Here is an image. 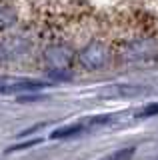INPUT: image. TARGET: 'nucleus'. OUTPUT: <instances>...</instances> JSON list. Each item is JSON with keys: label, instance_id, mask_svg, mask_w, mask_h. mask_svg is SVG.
Here are the masks:
<instances>
[{"label": "nucleus", "instance_id": "nucleus-1", "mask_svg": "<svg viewBox=\"0 0 158 160\" xmlns=\"http://www.w3.org/2000/svg\"><path fill=\"white\" fill-rule=\"evenodd\" d=\"M106 58H108V52H106V46L102 42H92L80 52V64L88 70H98L106 64Z\"/></svg>", "mask_w": 158, "mask_h": 160}, {"label": "nucleus", "instance_id": "nucleus-2", "mask_svg": "<svg viewBox=\"0 0 158 160\" xmlns=\"http://www.w3.org/2000/svg\"><path fill=\"white\" fill-rule=\"evenodd\" d=\"M48 84L44 82H18V84H0V94H10V92H22V90H36L44 88Z\"/></svg>", "mask_w": 158, "mask_h": 160}, {"label": "nucleus", "instance_id": "nucleus-5", "mask_svg": "<svg viewBox=\"0 0 158 160\" xmlns=\"http://www.w3.org/2000/svg\"><path fill=\"white\" fill-rule=\"evenodd\" d=\"M152 116H158V102L146 104L144 108H140L136 112V118H152Z\"/></svg>", "mask_w": 158, "mask_h": 160}, {"label": "nucleus", "instance_id": "nucleus-3", "mask_svg": "<svg viewBox=\"0 0 158 160\" xmlns=\"http://www.w3.org/2000/svg\"><path fill=\"white\" fill-rule=\"evenodd\" d=\"M84 128H86V124H72V126H64V128L54 130L50 136H52V138H68V136H76V134H80Z\"/></svg>", "mask_w": 158, "mask_h": 160}, {"label": "nucleus", "instance_id": "nucleus-6", "mask_svg": "<svg viewBox=\"0 0 158 160\" xmlns=\"http://www.w3.org/2000/svg\"><path fill=\"white\" fill-rule=\"evenodd\" d=\"M40 140H30V142H26V144H16V146H12V148H8V152H14V150H24V148H30L34 146V144H38Z\"/></svg>", "mask_w": 158, "mask_h": 160}, {"label": "nucleus", "instance_id": "nucleus-4", "mask_svg": "<svg viewBox=\"0 0 158 160\" xmlns=\"http://www.w3.org/2000/svg\"><path fill=\"white\" fill-rule=\"evenodd\" d=\"M134 152H136V146H126V148L116 150L114 154H110L106 160H130L132 156H134Z\"/></svg>", "mask_w": 158, "mask_h": 160}, {"label": "nucleus", "instance_id": "nucleus-7", "mask_svg": "<svg viewBox=\"0 0 158 160\" xmlns=\"http://www.w3.org/2000/svg\"><path fill=\"white\" fill-rule=\"evenodd\" d=\"M156 160H158V158H156Z\"/></svg>", "mask_w": 158, "mask_h": 160}]
</instances>
